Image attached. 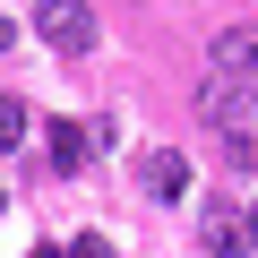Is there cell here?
<instances>
[{
  "mask_svg": "<svg viewBox=\"0 0 258 258\" xmlns=\"http://www.w3.org/2000/svg\"><path fill=\"white\" fill-rule=\"evenodd\" d=\"M35 35L52 52H86L95 43V9H86V0H35Z\"/></svg>",
  "mask_w": 258,
  "mask_h": 258,
  "instance_id": "obj_1",
  "label": "cell"
},
{
  "mask_svg": "<svg viewBox=\"0 0 258 258\" xmlns=\"http://www.w3.org/2000/svg\"><path fill=\"white\" fill-rule=\"evenodd\" d=\"M207 120L224 129V147L258 138V86H207Z\"/></svg>",
  "mask_w": 258,
  "mask_h": 258,
  "instance_id": "obj_2",
  "label": "cell"
},
{
  "mask_svg": "<svg viewBox=\"0 0 258 258\" xmlns=\"http://www.w3.org/2000/svg\"><path fill=\"white\" fill-rule=\"evenodd\" d=\"M207 69H215V86H258V26H224Z\"/></svg>",
  "mask_w": 258,
  "mask_h": 258,
  "instance_id": "obj_3",
  "label": "cell"
},
{
  "mask_svg": "<svg viewBox=\"0 0 258 258\" xmlns=\"http://www.w3.org/2000/svg\"><path fill=\"white\" fill-rule=\"evenodd\" d=\"M138 181H147V198H181V189H189V155H172V147H147Z\"/></svg>",
  "mask_w": 258,
  "mask_h": 258,
  "instance_id": "obj_4",
  "label": "cell"
},
{
  "mask_svg": "<svg viewBox=\"0 0 258 258\" xmlns=\"http://www.w3.org/2000/svg\"><path fill=\"white\" fill-rule=\"evenodd\" d=\"M43 147H52V164H60V172H78V164H86V147H95V129H86V120H52V129H43Z\"/></svg>",
  "mask_w": 258,
  "mask_h": 258,
  "instance_id": "obj_5",
  "label": "cell"
},
{
  "mask_svg": "<svg viewBox=\"0 0 258 258\" xmlns=\"http://www.w3.org/2000/svg\"><path fill=\"white\" fill-rule=\"evenodd\" d=\"M249 241H258V232H249V215H224V207H207V249H215V258H241Z\"/></svg>",
  "mask_w": 258,
  "mask_h": 258,
  "instance_id": "obj_6",
  "label": "cell"
},
{
  "mask_svg": "<svg viewBox=\"0 0 258 258\" xmlns=\"http://www.w3.org/2000/svg\"><path fill=\"white\" fill-rule=\"evenodd\" d=\"M26 138V103H9V95H0V147H18Z\"/></svg>",
  "mask_w": 258,
  "mask_h": 258,
  "instance_id": "obj_7",
  "label": "cell"
},
{
  "mask_svg": "<svg viewBox=\"0 0 258 258\" xmlns=\"http://www.w3.org/2000/svg\"><path fill=\"white\" fill-rule=\"evenodd\" d=\"M69 258H112V249H103V241H78V249H69Z\"/></svg>",
  "mask_w": 258,
  "mask_h": 258,
  "instance_id": "obj_8",
  "label": "cell"
},
{
  "mask_svg": "<svg viewBox=\"0 0 258 258\" xmlns=\"http://www.w3.org/2000/svg\"><path fill=\"white\" fill-rule=\"evenodd\" d=\"M9 43H18V18H0V52H9Z\"/></svg>",
  "mask_w": 258,
  "mask_h": 258,
  "instance_id": "obj_9",
  "label": "cell"
}]
</instances>
